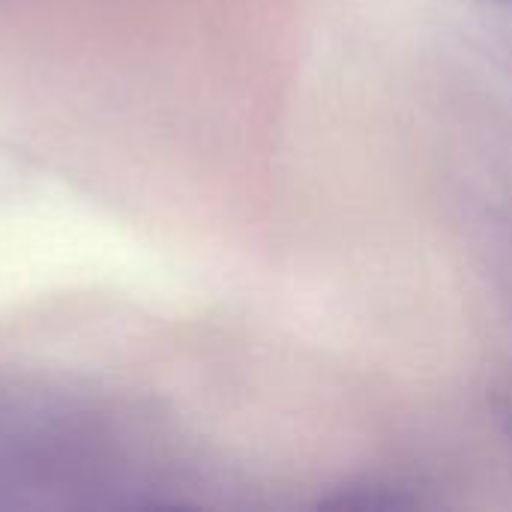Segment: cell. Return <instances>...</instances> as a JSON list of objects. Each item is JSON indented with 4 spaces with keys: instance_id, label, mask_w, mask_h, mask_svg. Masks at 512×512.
Segmentation results:
<instances>
[{
    "instance_id": "6da1fadb",
    "label": "cell",
    "mask_w": 512,
    "mask_h": 512,
    "mask_svg": "<svg viewBox=\"0 0 512 512\" xmlns=\"http://www.w3.org/2000/svg\"><path fill=\"white\" fill-rule=\"evenodd\" d=\"M132 471L99 417L0 393V492H120Z\"/></svg>"
},
{
    "instance_id": "7a4b0ae2",
    "label": "cell",
    "mask_w": 512,
    "mask_h": 512,
    "mask_svg": "<svg viewBox=\"0 0 512 512\" xmlns=\"http://www.w3.org/2000/svg\"><path fill=\"white\" fill-rule=\"evenodd\" d=\"M489 411L495 414V423L512 441V363L498 369L489 381Z\"/></svg>"
},
{
    "instance_id": "3957f363",
    "label": "cell",
    "mask_w": 512,
    "mask_h": 512,
    "mask_svg": "<svg viewBox=\"0 0 512 512\" xmlns=\"http://www.w3.org/2000/svg\"><path fill=\"white\" fill-rule=\"evenodd\" d=\"M498 3H512V0H498Z\"/></svg>"
}]
</instances>
